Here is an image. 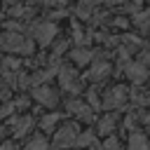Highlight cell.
Returning <instances> with one entry per match:
<instances>
[{
    "instance_id": "obj_1",
    "label": "cell",
    "mask_w": 150,
    "mask_h": 150,
    "mask_svg": "<svg viewBox=\"0 0 150 150\" xmlns=\"http://www.w3.org/2000/svg\"><path fill=\"white\" fill-rule=\"evenodd\" d=\"M0 49L12 54H33L35 45L30 38H26L21 30H5L0 35Z\"/></svg>"
},
{
    "instance_id": "obj_2",
    "label": "cell",
    "mask_w": 150,
    "mask_h": 150,
    "mask_svg": "<svg viewBox=\"0 0 150 150\" xmlns=\"http://www.w3.org/2000/svg\"><path fill=\"white\" fill-rule=\"evenodd\" d=\"M77 136H80V129H77V124H63L61 129H56L52 145H54L56 150H68V148H75V143H77Z\"/></svg>"
},
{
    "instance_id": "obj_3",
    "label": "cell",
    "mask_w": 150,
    "mask_h": 150,
    "mask_svg": "<svg viewBox=\"0 0 150 150\" xmlns=\"http://www.w3.org/2000/svg\"><path fill=\"white\" fill-rule=\"evenodd\" d=\"M56 77H59L61 89H66V91H70V94H80V91H82L80 75H77V70H75L73 66H59Z\"/></svg>"
},
{
    "instance_id": "obj_4",
    "label": "cell",
    "mask_w": 150,
    "mask_h": 150,
    "mask_svg": "<svg viewBox=\"0 0 150 150\" xmlns=\"http://www.w3.org/2000/svg\"><path fill=\"white\" fill-rule=\"evenodd\" d=\"M127 98H129V87H124V84L108 87L105 94H103V108L105 110H117L127 103Z\"/></svg>"
},
{
    "instance_id": "obj_5",
    "label": "cell",
    "mask_w": 150,
    "mask_h": 150,
    "mask_svg": "<svg viewBox=\"0 0 150 150\" xmlns=\"http://www.w3.org/2000/svg\"><path fill=\"white\" fill-rule=\"evenodd\" d=\"M30 33H33L35 42L45 47V45H49V42L56 38L59 28H56L54 21H38V23H30Z\"/></svg>"
},
{
    "instance_id": "obj_6",
    "label": "cell",
    "mask_w": 150,
    "mask_h": 150,
    "mask_svg": "<svg viewBox=\"0 0 150 150\" xmlns=\"http://www.w3.org/2000/svg\"><path fill=\"white\" fill-rule=\"evenodd\" d=\"M33 98H35L38 103L47 105V108H54V105L59 103V91H56V87H52V84H38L35 91H33Z\"/></svg>"
},
{
    "instance_id": "obj_7",
    "label": "cell",
    "mask_w": 150,
    "mask_h": 150,
    "mask_svg": "<svg viewBox=\"0 0 150 150\" xmlns=\"http://www.w3.org/2000/svg\"><path fill=\"white\" fill-rule=\"evenodd\" d=\"M124 73H127V77L131 80V84H136V87H141V84H145V80L150 77V73H148V68L145 66H141L138 61H129L127 66H124Z\"/></svg>"
},
{
    "instance_id": "obj_8",
    "label": "cell",
    "mask_w": 150,
    "mask_h": 150,
    "mask_svg": "<svg viewBox=\"0 0 150 150\" xmlns=\"http://www.w3.org/2000/svg\"><path fill=\"white\" fill-rule=\"evenodd\" d=\"M66 108H68V112H73V115H75L77 120H82V122H91V120H94V112H91V108H89L87 103L77 101V98H68Z\"/></svg>"
},
{
    "instance_id": "obj_9",
    "label": "cell",
    "mask_w": 150,
    "mask_h": 150,
    "mask_svg": "<svg viewBox=\"0 0 150 150\" xmlns=\"http://www.w3.org/2000/svg\"><path fill=\"white\" fill-rule=\"evenodd\" d=\"M110 73H112V66H110L108 61H103V59H96V61L91 63V68H89V77H91L94 82L105 80Z\"/></svg>"
},
{
    "instance_id": "obj_10",
    "label": "cell",
    "mask_w": 150,
    "mask_h": 150,
    "mask_svg": "<svg viewBox=\"0 0 150 150\" xmlns=\"http://www.w3.org/2000/svg\"><path fill=\"white\" fill-rule=\"evenodd\" d=\"M12 124H14V136H16V138H21V136H26V134L33 129L35 120H33L30 115H23V117H16V120H12Z\"/></svg>"
},
{
    "instance_id": "obj_11",
    "label": "cell",
    "mask_w": 150,
    "mask_h": 150,
    "mask_svg": "<svg viewBox=\"0 0 150 150\" xmlns=\"http://www.w3.org/2000/svg\"><path fill=\"white\" fill-rule=\"evenodd\" d=\"M91 59H94V52H89L87 47H75L70 52V61L75 66H87V63H91Z\"/></svg>"
},
{
    "instance_id": "obj_12",
    "label": "cell",
    "mask_w": 150,
    "mask_h": 150,
    "mask_svg": "<svg viewBox=\"0 0 150 150\" xmlns=\"http://www.w3.org/2000/svg\"><path fill=\"white\" fill-rule=\"evenodd\" d=\"M127 150H150V141H148V136L141 134V131H134V134L129 136Z\"/></svg>"
},
{
    "instance_id": "obj_13",
    "label": "cell",
    "mask_w": 150,
    "mask_h": 150,
    "mask_svg": "<svg viewBox=\"0 0 150 150\" xmlns=\"http://www.w3.org/2000/svg\"><path fill=\"white\" fill-rule=\"evenodd\" d=\"M115 124H117V117H115V112H108L105 117H101L98 120V127H96V131L101 134V136H110L112 134V129H115Z\"/></svg>"
},
{
    "instance_id": "obj_14",
    "label": "cell",
    "mask_w": 150,
    "mask_h": 150,
    "mask_svg": "<svg viewBox=\"0 0 150 150\" xmlns=\"http://www.w3.org/2000/svg\"><path fill=\"white\" fill-rule=\"evenodd\" d=\"M59 120H61L59 112H49V115H45V117L40 120V129H42V131H54V127H56Z\"/></svg>"
},
{
    "instance_id": "obj_15",
    "label": "cell",
    "mask_w": 150,
    "mask_h": 150,
    "mask_svg": "<svg viewBox=\"0 0 150 150\" xmlns=\"http://www.w3.org/2000/svg\"><path fill=\"white\" fill-rule=\"evenodd\" d=\"M23 150H49V143H47L45 136H33V138L23 145Z\"/></svg>"
},
{
    "instance_id": "obj_16",
    "label": "cell",
    "mask_w": 150,
    "mask_h": 150,
    "mask_svg": "<svg viewBox=\"0 0 150 150\" xmlns=\"http://www.w3.org/2000/svg\"><path fill=\"white\" fill-rule=\"evenodd\" d=\"M129 96H131V101H134V103H138V105H148V103H150V91H145V89L129 91Z\"/></svg>"
},
{
    "instance_id": "obj_17",
    "label": "cell",
    "mask_w": 150,
    "mask_h": 150,
    "mask_svg": "<svg viewBox=\"0 0 150 150\" xmlns=\"http://www.w3.org/2000/svg\"><path fill=\"white\" fill-rule=\"evenodd\" d=\"M96 141H94V131H80V136H77V143L75 145H94Z\"/></svg>"
},
{
    "instance_id": "obj_18",
    "label": "cell",
    "mask_w": 150,
    "mask_h": 150,
    "mask_svg": "<svg viewBox=\"0 0 150 150\" xmlns=\"http://www.w3.org/2000/svg\"><path fill=\"white\" fill-rule=\"evenodd\" d=\"M134 23H136V26H141L145 33H150V14H138V16L134 19Z\"/></svg>"
},
{
    "instance_id": "obj_19",
    "label": "cell",
    "mask_w": 150,
    "mask_h": 150,
    "mask_svg": "<svg viewBox=\"0 0 150 150\" xmlns=\"http://www.w3.org/2000/svg\"><path fill=\"white\" fill-rule=\"evenodd\" d=\"M101 150H122V145H120V141L115 138V136H108L105 138V143H103V148Z\"/></svg>"
},
{
    "instance_id": "obj_20",
    "label": "cell",
    "mask_w": 150,
    "mask_h": 150,
    "mask_svg": "<svg viewBox=\"0 0 150 150\" xmlns=\"http://www.w3.org/2000/svg\"><path fill=\"white\" fill-rule=\"evenodd\" d=\"M87 101H89V108H91V105H94V108H98V105H101V103H98V89H94V87H91V89L87 91Z\"/></svg>"
},
{
    "instance_id": "obj_21",
    "label": "cell",
    "mask_w": 150,
    "mask_h": 150,
    "mask_svg": "<svg viewBox=\"0 0 150 150\" xmlns=\"http://www.w3.org/2000/svg\"><path fill=\"white\" fill-rule=\"evenodd\" d=\"M75 12H77V14L82 16V19H87V16H89V12H94V5H91V2H84V5H77V9H75Z\"/></svg>"
},
{
    "instance_id": "obj_22",
    "label": "cell",
    "mask_w": 150,
    "mask_h": 150,
    "mask_svg": "<svg viewBox=\"0 0 150 150\" xmlns=\"http://www.w3.org/2000/svg\"><path fill=\"white\" fill-rule=\"evenodd\" d=\"M138 63H141V66H148V63H150V52H148V49L141 52V61H138Z\"/></svg>"
},
{
    "instance_id": "obj_23",
    "label": "cell",
    "mask_w": 150,
    "mask_h": 150,
    "mask_svg": "<svg viewBox=\"0 0 150 150\" xmlns=\"http://www.w3.org/2000/svg\"><path fill=\"white\" fill-rule=\"evenodd\" d=\"M0 150H16V145H14V143H2Z\"/></svg>"
},
{
    "instance_id": "obj_24",
    "label": "cell",
    "mask_w": 150,
    "mask_h": 150,
    "mask_svg": "<svg viewBox=\"0 0 150 150\" xmlns=\"http://www.w3.org/2000/svg\"><path fill=\"white\" fill-rule=\"evenodd\" d=\"M143 122H145V127L150 129V112H148V115H143Z\"/></svg>"
},
{
    "instance_id": "obj_25",
    "label": "cell",
    "mask_w": 150,
    "mask_h": 150,
    "mask_svg": "<svg viewBox=\"0 0 150 150\" xmlns=\"http://www.w3.org/2000/svg\"><path fill=\"white\" fill-rule=\"evenodd\" d=\"M0 21H2V9H0Z\"/></svg>"
},
{
    "instance_id": "obj_26",
    "label": "cell",
    "mask_w": 150,
    "mask_h": 150,
    "mask_svg": "<svg viewBox=\"0 0 150 150\" xmlns=\"http://www.w3.org/2000/svg\"><path fill=\"white\" fill-rule=\"evenodd\" d=\"M0 134H2V131H0Z\"/></svg>"
}]
</instances>
